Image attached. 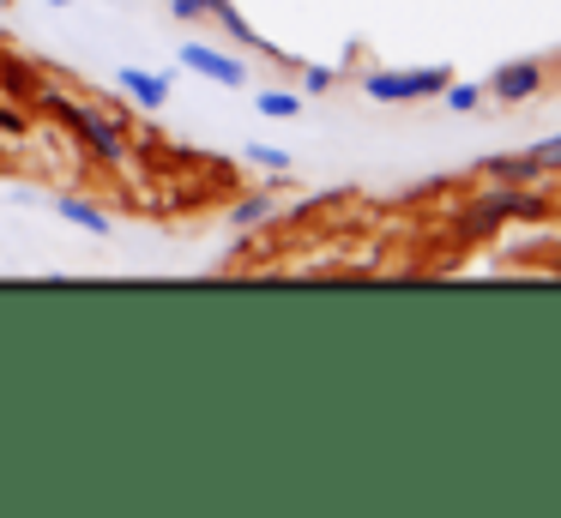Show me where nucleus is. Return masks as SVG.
Wrapping results in <instances>:
<instances>
[{
    "label": "nucleus",
    "instance_id": "obj_1",
    "mask_svg": "<svg viewBox=\"0 0 561 518\" xmlns=\"http://www.w3.org/2000/svg\"><path fill=\"white\" fill-rule=\"evenodd\" d=\"M543 193H525V187H507V181H495V187L483 193V199H471L459 211V235L465 241H483L495 235L501 223H519V217H543Z\"/></svg>",
    "mask_w": 561,
    "mask_h": 518
},
{
    "label": "nucleus",
    "instance_id": "obj_2",
    "mask_svg": "<svg viewBox=\"0 0 561 518\" xmlns=\"http://www.w3.org/2000/svg\"><path fill=\"white\" fill-rule=\"evenodd\" d=\"M49 108L67 120V127L85 139V151L98 157V163H110V169H127V157H134V145H127V127L115 115H103V108H85V103H73V96H55L49 91Z\"/></svg>",
    "mask_w": 561,
    "mask_h": 518
},
{
    "label": "nucleus",
    "instance_id": "obj_3",
    "mask_svg": "<svg viewBox=\"0 0 561 518\" xmlns=\"http://www.w3.org/2000/svg\"><path fill=\"white\" fill-rule=\"evenodd\" d=\"M453 72L447 67H375L363 72V96L375 103H423V96H440Z\"/></svg>",
    "mask_w": 561,
    "mask_h": 518
},
{
    "label": "nucleus",
    "instance_id": "obj_4",
    "mask_svg": "<svg viewBox=\"0 0 561 518\" xmlns=\"http://www.w3.org/2000/svg\"><path fill=\"white\" fill-rule=\"evenodd\" d=\"M537 84H543V60H507V67H495L483 79V96H495V103H525V96H537Z\"/></svg>",
    "mask_w": 561,
    "mask_h": 518
},
{
    "label": "nucleus",
    "instance_id": "obj_5",
    "mask_svg": "<svg viewBox=\"0 0 561 518\" xmlns=\"http://www.w3.org/2000/svg\"><path fill=\"white\" fill-rule=\"evenodd\" d=\"M182 67L187 72H206L211 84H224V91H242L248 84V67L236 55H224V48H211V43H182Z\"/></svg>",
    "mask_w": 561,
    "mask_h": 518
},
{
    "label": "nucleus",
    "instance_id": "obj_6",
    "mask_svg": "<svg viewBox=\"0 0 561 518\" xmlns=\"http://www.w3.org/2000/svg\"><path fill=\"white\" fill-rule=\"evenodd\" d=\"M115 84H127V96L146 108L170 103V72H151V67H115Z\"/></svg>",
    "mask_w": 561,
    "mask_h": 518
},
{
    "label": "nucleus",
    "instance_id": "obj_7",
    "mask_svg": "<svg viewBox=\"0 0 561 518\" xmlns=\"http://www.w3.org/2000/svg\"><path fill=\"white\" fill-rule=\"evenodd\" d=\"M483 175L507 181V187H531V181H543V163L531 151H501V157H483Z\"/></svg>",
    "mask_w": 561,
    "mask_h": 518
},
{
    "label": "nucleus",
    "instance_id": "obj_8",
    "mask_svg": "<svg viewBox=\"0 0 561 518\" xmlns=\"http://www.w3.org/2000/svg\"><path fill=\"white\" fill-rule=\"evenodd\" d=\"M49 205L67 217V223H79V229H85V235H110V217H103L91 199H79V193H55Z\"/></svg>",
    "mask_w": 561,
    "mask_h": 518
},
{
    "label": "nucleus",
    "instance_id": "obj_9",
    "mask_svg": "<svg viewBox=\"0 0 561 518\" xmlns=\"http://www.w3.org/2000/svg\"><path fill=\"white\" fill-rule=\"evenodd\" d=\"M266 217H272V193H248V199L230 205V229H254V223H266Z\"/></svg>",
    "mask_w": 561,
    "mask_h": 518
},
{
    "label": "nucleus",
    "instance_id": "obj_10",
    "mask_svg": "<svg viewBox=\"0 0 561 518\" xmlns=\"http://www.w3.org/2000/svg\"><path fill=\"white\" fill-rule=\"evenodd\" d=\"M254 108L266 120H296V115H302V96H296V91H260Z\"/></svg>",
    "mask_w": 561,
    "mask_h": 518
},
{
    "label": "nucleus",
    "instance_id": "obj_11",
    "mask_svg": "<svg viewBox=\"0 0 561 518\" xmlns=\"http://www.w3.org/2000/svg\"><path fill=\"white\" fill-rule=\"evenodd\" d=\"M242 157H248L254 169H272V175H284V169L296 163V157H290V151H278V145H248Z\"/></svg>",
    "mask_w": 561,
    "mask_h": 518
},
{
    "label": "nucleus",
    "instance_id": "obj_12",
    "mask_svg": "<svg viewBox=\"0 0 561 518\" xmlns=\"http://www.w3.org/2000/svg\"><path fill=\"white\" fill-rule=\"evenodd\" d=\"M440 96H447L453 115H471V108L483 103V84H453V79H447V91H440Z\"/></svg>",
    "mask_w": 561,
    "mask_h": 518
},
{
    "label": "nucleus",
    "instance_id": "obj_13",
    "mask_svg": "<svg viewBox=\"0 0 561 518\" xmlns=\"http://www.w3.org/2000/svg\"><path fill=\"white\" fill-rule=\"evenodd\" d=\"M332 84H339V72H332V67H320V60H302V91H308V96H327Z\"/></svg>",
    "mask_w": 561,
    "mask_h": 518
},
{
    "label": "nucleus",
    "instance_id": "obj_14",
    "mask_svg": "<svg viewBox=\"0 0 561 518\" xmlns=\"http://www.w3.org/2000/svg\"><path fill=\"white\" fill-rule=\"evenodd\" d=\"M0 79H7V91H19V96H37L43 84H37V72L31 67H19V60H7V67H0Z\"/></svg>",
    "mask_w": 561,
    "mask_h": 518
},
{
    "label": "nucleus",
    "instance_id": "obj_15",
    "mask_svg": "<svg viewBox=\"0 0 561 518\" xmlns=\"http://www.w3.org/2000/svg\"><path fill=\"white\" fill-rule=\"evenodd\" d=\"M170 12L182 24H194V19H206V12H218V0H170Z\"/></svg>",
    "mask_w": 561,
    "mask_h": 518
},
{
    "label": "nucleus",
    "instance_id": "obj_16",
    "mask_svg": "<svg viewBox=\"0 0 561 518\" xmlns=\"http://www.w3.org/2000/svg\"><path fill=\"white\" fill-rule=\"evenodd\" d=\"M531 157H537L543 169H561V133H556V139H537V145H531Z\"/></svg>",
    "mask_w": 561,
    "mask_h": 518
},
{
    "label": "nucleus",
    "instance_id": "obj_17",
    "mask_svg": "<svg viewBox=\"0 0 561 518\" xmlns=\"http://www.w3.org/2000/svg\"><path fill=\"white\" fill-rule=\"evenodd\" d=\"M0 133H25V115H13V108H0Z\"/></svg>",
    "mask_w": 561,
    "mask_h": 518
},
{
    "label": "nucleus",
    "instance_id": "obj_18",
    "mask_svg": "<svg viewBox=\"0 0 561 518\" xmlns=\"http://www.w3.org/2000/svg\"><path fill=\"white\" fill-rule=\"evenodd\" d=\"M49 7H79V0H49Z\"/></svg>",
    "mask_w": 561,
    "mask_h": 518
},
{
    "label": "nucleus",
    "instance_id": "obj_19",
    "mask_svg": "<svg viewBox=\"0 0 561 518\" xmlns=\"http://www.w3.org/2000/svg\"><path fill=\"white\" fill-rule=\"evenodd\" d=\"M556 272H561V253H556Z\"/></svg>",
    "mask_w": 561,
    "mask_h": 518
}]
</instances>
